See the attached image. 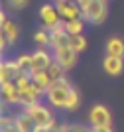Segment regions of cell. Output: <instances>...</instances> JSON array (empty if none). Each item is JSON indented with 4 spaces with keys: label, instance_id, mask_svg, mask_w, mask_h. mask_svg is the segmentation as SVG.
Wrapping results in <instances>:
<instances>
[{
    "label": "cell",
    "instance_id": "6da1fadb",
    "mask_svg": "<svg viewBox=\"0 0 124 132\" xmlns=\"http://www.w3.org/2000/svg\"><path fill=\"white\" fill-rule=\"evenodd\" d=\"M14 83L20 89V106H24V109L34 103H39V99L43 97V91L32 81L30 73H20Z\"/></svg>",
    "mask_w": 124,
    "mask_h": 132
},
{
    "label": "cell",
    "instance_id": "7a4b0ae2",
    "mask_svg": "<svg viewBox=\"0 0 124 132\" xmlns=\"http://www.w3.org/2000/svg\"><path fill=\"white\" fill-rule=\"evenodd\" d=\"M71 89H73V85H71L67 79H59V81H53V83H51V87L45 91V95H43V97H45V101H47L49 106L65 110Z\"/></svg>",
    "mask_w": 124,
    "mask_h": 132
},
{
    "label": "cell",
    "instance_id": "3957f363",
    "mask_svg": "<svg viewBox=\"0 0 124 132\" xmlns=\"http://www.w3.org/2000/svg\"><path fill=\"white\" fill-rule=\"evenodd\" d=\"M108 16V2L106 0H91L89 4L83 8V20L87 24L98 26L103 24Z\"/></svg>",
    "mask_w": 124,
    "mask_h": 132
},
{
    "label": "cell",
    "instance_id": "277c9868",
    "mask_svg": "<svg viewBox=\"0 0 124 132\" xmlns=\"http://www.w3.org/2000/svg\"><path fill=\"white\" fill-rule=\"evenodd\" d=\"M39 22L47 30H53V28L61 26L63 20H61V14L57 10V4H51V2L42 4V8H39Z\"/></svg>",
    "mask_w": 124,
    "mask_h": 132
},
{
    "label": "cell",
    "instance_id": "5b68a950",
    "mask_svg": "<svg viewBox=\"0 0 124 132\" xmlns=\"http://www.w3.org/2000/svg\"><path fill=\"white\" fill-rule=\"evenodd\" d=\"M24 110H26L28 114H30L34 120H36V124H38V126H49V124L55 120V116L51 114L49 106L42 105V103H34V105L26 106Z\"/></svg>",
    "mask_w": 124,
    "mask_h": 132
},
{
    "label": "cell",
    "instance_id": "8992f818",
    "mask_svg": "<svg viewBox=\"0 0 124 132\" xmlns=\"http://www.w3.org/2000/svg\"><path fill=\"white\" fill-rule=\"evenodd\" d=\"M87 120H89L91 126H104V124H112V114H110L108 106L98 103V105H93L89 109Z\"/></svg>",
    "mask_w": 124,
    "mask_h": 132
},
{
    "label": "cell",
    "instance_id": "52a82bcc",
    "mask_svg": "<svg viewBox=\"0 0 124 132\" xmlns=\"http://www.w3.org/2000/svg\"><path fill=\"white\" fill-rule=\"evenodd\" d=\"M53 61V51L47 47H36V51H32V71H47Z\"/></svg>",
    "mask_w": 124,
    "mask_h": 132
},
{
    "label": "cell",
    "instance_id": "ba28073f",
    "mask_svg": "<svg viewBox=\"0 0 124 132\" xmlns=\"http://www.w3.org/2000/svg\"><path fill=\"white\" fill-rule=\"evenodd\" d=\"M53 51V59L63 67L65 71H69L77 65L79 61V53H77L73 47H57V50H51Z\"/></svg>",
    "mask_w": 124,
    "mask_h": 132
},
{
    "label": "cell",
    "instance_id": "9c48e42d",
    "mask_svg": "<svg viewBox=\"0 0 124 132\" xmlns=\"http://www.w3.org/2000/svg\"><path fill=\"white\" fill-rule=\"evenodd\" d=\"M55 4H57V10H59L63 22L83 18V8L77 4L75 0H61V2H55Z\"/></svg>",
    "mask_w": 124,
    "mask_h": 132
},
{
    "label": "cell",
    "instance_id": "30bf717a",
    "mask_svg": "<svg viewBox=\"0 0 124 132\" xmlns=\"http://www.w3.org/2000/svg\"><path fill=\"white\" fill-rule=\"evenodd\" d=\"M0 34H4L6 38H8L10 45H16L18 38H20V28H18V24L14 22V20H10V18H6L4 10L0 12Z\"/></svg>",
    "mask_w": 124,
    "mask_h": 132
},
{
    "label": "cell",
    "instance_id": "8fae6325",
    "mask_svg": "<svg viewBox=\"0 0 124 132\" xmlns=\"http://www.w3.org/2000/svg\"><path fill=\"white\" fill-rule=\"evenodd\" d=\"M20 73H22V69L16 59H2V63H0V83L16 81V77Z\"/></svg>",
    "mask_w": 124,
    "mask_h": 132
},
{
    "label": "cell",
    "instance_id": "7c38bea8",
    "mask_svg": "<svg viewBox=\"0 0 124 132\" xmlns=\"http://www.w3.org/2000/svg\"><path fill=\"white\" fill-rule=\"evenodd\" d=\"M0 93H2L4 105H20V89L14 81L0 83Z\"/></svg>",
    "mask_w": 124,
    "mask_h": 132
},
{
    "label": "cell",
    "instance_id": "4fadbf2b",
    "mask_svg": "<svg viewBox=\"0 0 124 132\" xmlns=\"http://www.w3.org/2000/svg\"><path fill=\"white\" fill-rule=\"evenodd\" d=\"M103 69L110 77H118L124 71V57H116V55H104L103 59Z\"/></svg>",
    "mask_w": 124,
    "mask_h": 132
},
{
    "label": "cell",
    "instance_id": "5bb4252c",
    "mask_svg": "<svg viewBox=\"0 0 124 132\" xmlns=\"http://www.w3.org/2000/svg\"><path fill=\"white\" fill-rule=\"evenodd\" d=\"M57 47H71V34L65 30V24L51 30V50Z\"/></svg>",
    "mask_w": 124,
    "mask_h": 132
},
{
    "label": "cell",
    "instance_id": "9a60e30c",
    "mask_svg": "<svg viewBox=\"0 0 124 132\" xmlns=\"http://www.w3.org/2000/svg\"><path fill=\"white\" fill-rule=\"evenodd\" d=\"M14 124H16L18 132H36V130H38L36 120L28 114L26 110H22V112H18V114H14Z\"/></svg>",
    "mask_w": 124,
    "mask_h": 132
},
{
    "label": "cell",
    "instance_id": "2e32d148",
    "mask_svg": "<svg viewBox=\"0 0 124 132\" xmlns=\"http://www.w3.org/2000/svg\"><path fill=\"white\" fill-rule=\"evenodd\" d=\"M104 51H106V55L124 57V39L118 38V36L108 38V39H106V45H104Z\"/></svg>",
    "mask_w": 124,
    "mask_h": 132
},
{
    "label": "cell",
    "instance_id": "e0dca14e",
    "mask_svg": "<svg viewBox=\"0 0 124 132\" xmlns=\"http://www.w3.org/2000/svg\"><path fill=\"white\" fill-rule=\"evenodd\" d=\"M30 77H32V81L43 91V95H45V91H47V89L51 87V83H53V79H51V75H49L47 71H32Z\"/></svg>",
    "mask_w": 124,
    "mask_h": 132
},
{
    "label": "cell",
    "instance_id": "ac0fdd59",
    "mask_svg": "<svg viewBox=\"0 0 124 132\" xmlns=\"http://www.w3.org/2000/svg\"><path fill=\"white\" fill-rule=\"evenodd\" d=\"M34 44L38 47H51V30L47 28H38L34 32Z\"/></svg>",
    "mask_w": 124,
    "mask_h": 132
},
{
    "label": "cell",
    "instance_id": "d6986e66",
    "mask_svg": "<svg viewBox=\"0 0 124 132\" xmlns=\"http://www.w3.org/2000/svg\"><path fill=\"white\" fill-rule=\"evenodd\" d=\"M79 106H81V95H79V91L73 87V89H71V93H69V99H67V106H65V110H67V112H77Z\"/></svg>",
    "mask_w": 124,
    "mask_h": 132
},
{
    "label": "cell",
    "instance_id": "ffe728a7",
    "mask_svg": "<svg viewBox=\"0 0 124 132\" xmlns=\"http://www.w3.org/2000/svg\"><path fill=\"white\" fill-rule=\"evenodd\" d=\"M63 24H65V30H67L71 36L83 34L85 32V26H87V22L83 20V18H79V20H69V22H63Z\"/></svg>",
    "mask_w": 124,
    "mask_h": 132
},
{
    "label": "cell",
    "instance_id": "44dd1931",
    "mask_svg": "<svg viewBox=\"0 0 124 132\" xmlns=\"http://www.w3.org/2000/svg\"><path fill=\"white\" fill-rule=\"evenodd\" d=\"M71 47L77 51V53H83L87 50V38L83 34H75V36H71Z\"/></svg>",
    "mask_w": 124,
    "mask_h": 132
},
{
    "label": "cell",
    "instance_id": "7402d4cb",
    "mask_svg": "<svg viewBox=\"0 0 124 132\" xmlns=\"http://www.w3.org/2000/svg\"><path fill=\"white\" fill-rule=\"evenodd\" d=\"M22 73H32V53H20L16 57Z\"/></svg>",
    "mask_w": 124,
    "mask_h": 132
},
{
    "label": "cell",
    "instance_id": "603a6c76",
    "mask_svg": "<svg viewBox=\"0 0 124 132\" xmlns=\"http://www.w3.org/2000/svg\"><path fill=\"white\" fill-rule=\"evenodd\" d=\"M47 73L51 75V79H53V81H59V79H65V69L59 65V63H57V61H53V63L49 65Z\"/></svg>",
    "mask_w": 124,
    "mask_h": 132
},
{
    "label": "cell",
    "instance_id": "cb8c5ba5",
    "mask_svg": "<svg viewBox=\"0 0 124 132\" xmlns=\"http://www.w3.org/2000/svg\"><path fill=\"white\" fill-rule=\"evenodd\" d=\"M4 4L8 6L10 10L20 12V10H24V8H28V6H30V0H4Z\"/></svg>",
    "mask_w": 124,
    "mask_h": 132
},
{
    "label": "cell",
    "instance_id": "d4e9b609",
    "mask_svg": "<svg viewBox=\"0 0 124 132\" xmlns=\"http://www.w3.org/2000/svg\"><path fill=\"white\" fill-rule=\"evenodd\" d=\"M61 128H63V132H91V126H83V124H69V122H63Z\"/></svg>",
    "mask_w": 124,
    "mask_h": 132
},
{
    "label": "cell",
    "instance_id": "484cf974",
    "mask_svg": "<svg viewBox=\"0 0 124 132\" xmlns=\"http://www.w3.org/2000/svg\"><path fill=\"white\" fill-rule=\"evenodd\" d=\"M12 45H10V42H8V38H6L4 34H0V51L2 53H6V50H10Z\"/></svg>",
    "mask_w": 124,
    "mask_h": 132
},
{
    "label": "cell",
    "instance_id": "4316f807",
    "mask_svg": "<svg viewBox=\"0 0 124 132\" xmlns=\"http://www.w3.org/2000/svg\"><path fill=\"white\" fill-rule=\"evenodd\" d=\"M91 132H114L110 124H104V126H91Z\"/></svg>",
    "mask_w": 124,
    "mask_h": 132
},
{
    "label": "cell",
    "instance_id": "83f0119b",
    "mask_svg": "<svg viewBox=\"0 0 124 132\" xmlns=\"http://www.w3.org/2000/svg\"><path fill=\"white\" fill-rule=\"evenodd\" d=\"M75 2H77V4H79V6H81V8H85V6L89 4L91 0H75Z\"/></svg>",
    "mask_w": 124,
    "mask_h": 132
},
{
    "label": "cell",
    "instance_id": "f1b7e54d",
    "mask_svg": "<svg viewBox=\"0 0 124 132\" xmlns=\"http://www.w3.org/2000/svg\"><path fill=\"white\" fill-rule=\"evenodd\" d=\"M36 132H49V128L47 126H38V130Z\"/></svg>",
    "mask_w": 124,
    "mask_h": 132
},
{
    "label": "cell",
    "instance_id": "f546056e",
    "mask_svg": "<svg viewBox=\"0 0 124 132\" xmlns=\"http://www.w3.org/2000/svg\"><path fill=\"white\" fill-rule=\"evenodd\" d=\"M55 2H61V0H55Z\"/></svg>",
    "mask_w": 124,
    "mask_h": 132
}]
</instances>
